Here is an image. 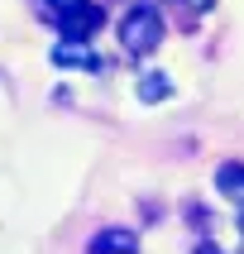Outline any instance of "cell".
<instances>
[{
    "label": "cell",
    "mask_w": 244,
    "mask_h": 254,
    "mask_svg": "<svg viewBox=\"0 0 244 254\" xmlns=\"http://www.w3.org/2000/svg\"><path fill=\"white\" fill-rule=\"evenodd\" d=\"M53 5V14H67V10H77V5H86V0H48Z\"/></svg>",
    "instance_id": "obj_7"
},
{
    "label": "cell",
    "mask_w": 244,
    "mask_h": 254,
    "mask_svg": "<svg viewBox=\"0 0 244 254\" xmlns=\"http://www.w3.org/2000/svg\"><path fill=\"white\" fill-rule=\"evenodd\" d=\"M53 63H57V67H86V72H96V67H100L96 53H91L86 43H77V39L57 43V48H53Z\"/></svg>",
    "instance_id": "obj_3"
},
{
    "label": "cell",
    "mask_w": 244,
    "mask_h": 254,
    "mask_svg": "<svg viewBox=\"0 0 244 254\" xmlns=\"http://www.w3.org/2000/svg\"><path fill=\"white\" fill-rule=\"evenodd\" d=\"M168 96H172V82L163 77V72H144L139 77V101L153 106V101H168Z\"/></svg>",
    "instance_id": "obj_6"
},
{
    "label": "cell",
    "mask_w": 244,
    "mask_h": 254,
    "mask_svg": "<svg viewBox=\"0 0 244 254\" xmlns=\"http://www.w3.org/2000/svg\"><path fill=\"white\" fill-rule=\"evenodd\" d=\"M182 5H187V10H196V14H201V10H211L215 0H182Z\"/></svg>",
    "instance_id": "obj_8"
},
{
    "label": "cell",
    "mask_w": 244,
    "mask_h": 254,
    "mask_svg": "<svg viewBox=\"0 0 244 254\" xmlns=\"http://www.w3.org/2000/svg\"><path fill=\"white\" fill-rule=\"evenodd\" d=\"M215 187H220V197L244 206V163H220L215 168Z\"/></svg>",
    "instance_id": "obj_4"
},
{
    "label": "cell",
    "mask_w": 244,
    "mask_h": 254,
    "mask_svg": "<svg viewBox=\"0 0 244 254\" xmlns=\"http://www.w3.org/2000/svg\"><path fill=\"white\" fill-rule=\"evenodd\" d=\"M134 250H139V235H129V230H100L91 240V254H134Z\"/></svg>",
    "instance_id": "obj_5"
},
{
    "label": "cell",
    "mask_w": 244,
    "mask_h": 254,
    "mask_svg": "<svg viewBox=\"0 0 244 254\" xmlns=\"http://www.w3.org/2000/svg\"><path fill=\"white\" fill-rule=\"evenodd\" d=\"M240 230H244V216H240Z\"/></svg>",
    "instance_id": "obj_10"
},
{
    "label": "cell",
    "mask_w": 244,
    "mask_h": 254,
    "mask_svg": "<svg viewBox=\"0 0 244 254\" xmlns=\"http://www.w3.org/2000/svg\"><path fill=\"white\" fill-rule=\"evenodd\" d=\"M196 254H220V250H215V245H196Z\"/></svg>",
    "instance_id": "obj_9"
},
{
    "label": "cell",
    "mask_w": 244,
    "mask_h": 254,
    "mask_svg": "<svg viewBox=\"0 0 244 254\" xmlns=\"http://www.w3.org/2000/svg\"><path fill=\"white\" fill-rule=\"evenodd\" d=\"M120 43H125V53H134V58L153 53L158 43H163V19H158V10L134 5V10L120 19Z\"/></svg>",
    "instance_id": "obj_1"
},
{
    "label": "cell",
    "mask_w": 244,
    "mask_h": 254,
    "mask_svg": "<svg viewBox=\"0 0 244 254\" xmlns=\"http://www.w3.org/2000/svg\"><path fill=\"white\" fill-rule=\"evenodd\" d=\"M57 19H62V39L86 43V39H91V34L100 29V19H105V14H100L96 5L86 0V5H77V10H67V14H57Z\"/></svg>",
    "instance_id": "obj_2"
}]
</instances>
